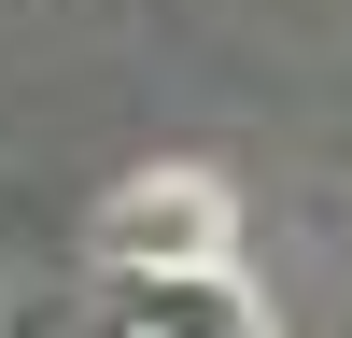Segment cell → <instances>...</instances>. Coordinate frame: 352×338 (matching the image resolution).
I'll use <instances>...</instances> for the list:
<instances>
[{
	"label": "cell",
	"mask_w": 352,
	"mask_h": 338,
	"mask_svg": "<svg viewBox=\"0 0 352 338\" xmlns=\"http://www.w3.org/2000/svg\"><path fill=\"white\" fill-rule=\"evenodd\" d=\"M113 324L127 338H268V296L240 268H141L113 282Z\"/></svg>",
	"instance_id": "7a4b0ae2"
},
{
	"label": "cell",
	"mask_w": 352,
	"mask_h": 338,
	"mask_svg": "<svg viewBox=\"0 0 352 338\" xmlns=\"http://www.w3.org/2000/svg\"><path fill=\"white\" fill-rule=\"evenodd\" d=\"M226 240H240V197L212 169H141V183L99 197V268L113 282H141V268H226Z\"/></svg>",
	"instance_id": "6da1fadb"
}]
</instances>
